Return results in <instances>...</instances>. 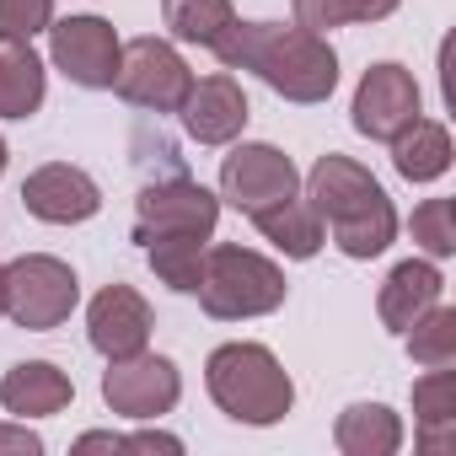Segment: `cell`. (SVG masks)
Wrapping results in <instances>:
<instances>
[{"instance_id": "obj_1", "label": "cell", "mask_w": 456, "mask_h": 456, "mask_svg": "<svg viewBox=\"0 0 456 456\" xmlns=\"http://www.w3.org/2000/svg\"><path fill=\"white\" fill-rule=\"evenodd\" d=\"M215 60L225 70H253L269 92L285 102H328L338 86V54L322 33L285 28V22H232L215 44Z\"/></svg>"}, {"instance_id": "obj_2", "label": "cell", "mask_w": 456, "mask_h": 456, "mask_svg": "<svg viewBox=\"0 0 456 456\" xmlns=\"http://www.w3.org/2000/svg\"><path fill=\"white\" fill-rule=\"evenodd\" d=\"M306 204L317 209L322 232H333V248L354 264L381 258L397 242V209L387 188L370 177V167H360L354 156H317L306 172Z\"/></svg>"}, {"instance_id": "obj_3", "label": "cell", "mask_w": 456, "mask_h": 456, "mask_svg": "<svg viewBox=\"0 0 456 456\" xmlns=\"http://www.w3.org/2000/svg\"><path fill=\"white\" fill-rule=\"evenodd\" d=\"M204 387L215 397V408L237 424H253V429H269L280 424L290 408H296V381L290 370L274 360V349L264 344H220L209 360H204Z\"/></svg>"}, {"instance_id": "obj_4", "label": "cell", "mask_w": 456, "mask_h": 456, "mask_svg": "<svg viewBox=\"0 0 456 456\" xmlns=\"http://www.w3.org/2000/svg\"><path fill=\"white\" fill-rule=\"evenodd\" d=\"M285 269L253 248L220 242L204 253V280H199V306L220 322H248V317H269L285 306Z\"/></svg>"}, {"instance_id": "obj_5", "label": "cell", "mask_w": 456, "mask_h": 456, "mask_svg": "<svg viewBox=\"0 0 456 456\" xmlns=\"http://www.w3.org/2000/svg\"><path fill=\"white\" fill-rule=\"evenodd\" d=\"M81 301V280L65 258L54 253H22L6 264V317L28 333H49L70 322Z\"/></svg>"}, {"instance_id": "obj_6", "label": "cell", "mask_w": 456, "mask_h": 456, "mask_svg": "<svg viewBox=\"0 0 456 456\" xmlns=\"http://www.w3.org/2000/svg\"><path fill=\"white\" fill-rule=\"evenodd\" d=\"M188 86H193V70L183 65V54H177L167 38H129V44H124L113 92H118L129 108L177 113L183 97H188Z\"/></svg>"}, {"instance_id": "obj_7", "label": "cell", "mask_w": 456, "mask_h": 456, "mask_svg": "<svg viewBox=\"0 0 456 456\" xmlns=\"http://www.w3.org/2000/svg\"><path fill=\"white\" fill-rule=\"evenodd\" d=\"M177 397H183V376H177V365L167 354L140 349L129 360H108V370H102V403L118 419L151 424V419L172 413Z\"/></svg>"}, {"instance_id": "obj_8", "label": "cell", "mask_w": 456, "mask_h": 456, "mask_svg": "<svg viewBox=\"0 0 456 456\" xmlns=\"http://www.w3.org/2000/svg\"><path fill=\"white\" fill-rule=\"evenodd\" d=\"M220 199L193 183V177H167L140 188L134 199V242L145 248L151 237H215Z\"/></svg>"}, {"instance_id": "obj_9", "label": "cell", "mask_w": 456, "mask_h": 456, "mask_svg": "<svg viewBox=\"0 0 456 456\" xmlns=\"http://www.w3.org/2000/svg\"><path fill=\"white\" fill-rule=\"evenodd\" d=\"M290 193H301V172L280 145L242 140V145H232V156H220V199H232L248 220Z\"/></svg>"}, {"instance_id": "obj_10", "label": "cell", "mask_w": 456, "mask_h": 456, "mask_svg": "<svg viewBox=\"0 0 456 456\" xmlns=\"http://www.w3.org/2000/svg\"><path fill=\"white\" fill-rule=\"evenodd\" d=\"M118 33L108 17H65V22H49V60L54 70H65V81L86 86V92H108L113 76H118Z\"/></svg>"}, {"instance_id": "obj_11", "label": "cell", "mask_w": 456, "mask_h": 456, "mask_svg": "<svg viewBox=\"0 0 456 456\" xmlns=\"http://www.w3.org/2000/svg\"><path fill=\"white\" fill-rule=\"evenodd\" d=\"M349 113H354V129L365 140H392L403 124L419 118V81H413V70H403L392 60L370 65L360 76V86H354Z\"/></svg>"}, {"instance_id": "obj_12", "label": "cell", "mask_w": 456, "mask_h": 456, "mask_svg": "<svg viewBox=\"0 0 456 456\" xmlns=\"http://www.w3.org/2000/svg\"><path fill=\"white\" fill-rule=\"evenodd\" d=\"M151 301L134 290V285H102L86 306V338L102 360H129L151 344Z\"/></svg>"}, {"instance_id": "obj_13", "label": "cell", "mask_w": 456, "mask_h": 456, "mask_svg": "<svg viewBox=\"0 0 456 456\" xmlns=\"http://www.w3.org/2000/svg\"><path fill=\"white\" fill-rule=\"evenodd\" d=\"M22 204L44 225H81L102 209V188L92 183V172H81L70 161H49L22 183Z\"/></svg>"}, {"instance_id": "obj_14", "label": "cell", "mask_w": 456, "mask_h": 456, "mask_svg": "<svg viewBox=\"0 0 456 456\" xmlns=\"http://www.w3.org/2000/svg\"><path fill=\"white\" fill-rule=\"evenodd\" d=\"M177 113H183L188 140H199V145H232L248 129V92L237 86V76L220 70V76L193 81Z\"/></svg>"}, {"instance_id": "obj_15", "label": "cell", "mask_w": 456, "mask_h": 456, "mask_svg": "<svg viewBox=\"0 0 456 456\" xmlns=\"http://www.w3.org/2000/svg\"><path fill=\"white\" fill-rule=\"evenodd\" d=\"M445 290V274L435 269V258H403L387 280H381V296H376V317L392 328V333H408Z\"/></svg>"}, {"instance_id": "obj_16", "label": "cell", "mask_w": 456, "mask_h": 456, "mask_svg": "<svg viewBox=\"0 0 456 456\" xmlns=\"http://www.w3.org/2000/svg\"><path fill=\"white\" fill-rule=\"evenodd\" d=\"M76 397V381L54 365V360H22L6 370L0 381V408L17 413V419H49V413H65Z\"/></svg>"}, {"instance_id": "obj_17", "label": "cell", "mask_w": 456, "mask_h": 456, "mask_svg": "<svg viewBox=\"0 0 456 456\" xmlns=\"http://www.w3.org/2000/svg\"><path fill=\"white\" fill-rule=\"evenodd\" d=\"M44 92H49V70L33 54V44L0 33V118H33L44 108Z\"/></svg>"}, {"instance_id": "obj_18", "label": "cell", "mask_w": 456, "mask_h": 456, "mask_svg": "<svg viewBox=\"0 0 456 456\" xmlns=\"http://www.w3.org/2000/svg\"><path fill=\"white\" fill-rule=\"evenodd\" d=\"M253 225H258V237H264V242H274V248H280L285 258H296V264L317 258V253H322V242H328L317 209H312L301 193H290V199H280V204L258 209V215H253Z\"/></svg>"}, {"instance_id": "obj_19", "label": "cell", "mask_w": 456, "mask_h": 456, "mask_svg": "<svg viewBox=\"0 0 456 456\" xmlns=\"http://www.w3.org/2000/svg\"><path fill=\"white\" fill-rule=\"evenodd\" d=\"M392 167H397V177H408V183H435V177H445L451 172V129L445 124H435V118H413V124H403L392 140Z\"/></svg>"}, {"instance_id": "obj_20", "label": "cell", "mask_w": 456, "mask_h": 456, "mask_svg": "<svg viewBox=\"0 0 456 456\" xmlns=\"http://www.w3.org/2000/svg\"><path fill=\"white\" fill-rule=\"evenodd\" d=\"M413 419H419V445L424 451H451L456 445V376H451V365H435L413 381Z\"/></svg>"}, {"instance_id": "obj_21", "label": "cell", "mask_w": 456, "mask_h": 456, "mask_svg": "<svg viewBox=\"0 0 456 456\" xmlns=\"http://www.w3.org/2000/svg\"><path fill=\"white\" fill-rule=\"evenodd\" d=\"M333 445L344 456H392L403 445V419L387 403H349L333 424Z\"/></svg>"}, {"instance_id": "obj_22", "label": "cell", "mask_w": 456, "mask_h": 456, "mask_svg": "<svg viewBox=\"0 0 456 456\" xmlns=\"http://www.w3.org/2000/svg\"><path fill=\"white\" fill-rule=\"evenodd\" d=\"M161 22L177 44L215 49L225 38V28L237 22V6L232 0H161Z\"/></svg>"}, {"instance_id": "obj_23", "label": "cell", "mask_w": 456, "mask_h": 456, "mask_svg": "<svg viewBox=\"0 0 456 456\" xmlns=\"http://www.w3.org/2000/svg\"><path fill=\"white\" fill-rule=\"evenodd\" d=\"M209 237H151L145 242V258H151V274L177 290V296H193L199 280H204V248Z\"/></svg>"}, {"instance_id": "obj_24", "label": "cell", "mask_w": 456, "mask_h": 456, "mask_svg": "<svg viewBox=\"0 0 456 456\" xmlns=\"http://www.w3.org/2000/svg\"><path fill=\"white\" fill-rule=\"evenodd\" d=\"M403 0H296V28L306 33H333V28H349V22H387Z\"/></svg>"}, {"instance_id": "obj_25", "label": "cell", "mask_w": 456, "mask_h": 456, "mask_svg": "<svg viewBox=\"0 0 456 456\" xmlns=\"http://www.w3.org/2000/svg\"><path fill=\"white\" fill-rule=\"evenodd\" d=\"M403 344H408V360L424 365V370H435V365H456V312L435 301V306L403 333Z\"/></svg>"}, {"instance_id": "obj_26", "label": "cell", "mask_w": 456, "mask_h": 456, "mask_svg": "<svg viewBox=\"0 0 456 456\" xmlns=\"http://www.w3.org/2000/svg\"><path fill=\"white\" fill-rule=\"evenodd\" d=\"M408 232H413V248H424L429 258H451V253H456L451 199H424V204L408 215Z\"/></svg>"}, {"instance_id": "obj_27", "label": "cell", "mask_w": 456, "mask_h": 456, "mask_svg": "<svg viewBox=\"0 0 456 456\" xmlns=\"http://www.w3.org/2000/svg\"><path fill=\"white\" fill-rule=\"evenodd\" d=\"M54 22V0H0V33L6 38H38Z\"/></svg>"}, {"instance_id": "obj_28", "label": "cell", "mask_w": 456, "mask_h": 456, "mask_svg": "<svg viewBox=\"0 0 456 456\" xmlns=\"http://www.w3.org/2000/svg\"><path fill=\"white\" fill-rule=\"evenodd\" d=\"M0 456H44V435H33L28 419L22 424H0Z\"/></svg>"}, {"instance_id": "obj_29", "label": "cell", "mask_w": 456, "mask_h": 456, "mask_svg": "<svg viewBox=\"0 0 456 456\" xmlns=\"http://www.w3.org/2000/svg\"><path fill=\"white\" fill-rule=\"evenodd\" d=\"M0 317H6V264H0Z\"/></svg>"}, {"instance_id": "obj_30", "label": "cell", "mask_w": 456, "mask_h": 456, "mask_svg": "<svg viewBox=\"0 0 456 456\" xmlns=\"http://www.w3.org/2000/svg\"><path fill=\"white\" fill-rule=\"evenodd\" d=\"M6 161H12V151H6V140H0V172H6Z\"/></svg>"}]
</instances>
